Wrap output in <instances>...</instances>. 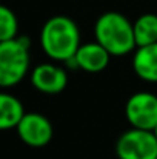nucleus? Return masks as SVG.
<instances>
[{"label": "nucleus", "mask_w": 157, "mask_h": 159, "mask_svg": "<svg viewBox=\"0 0 157 159\" xmlns=\"http://www.w3.org/2000/svg\"><path fill=\"white\" fill-rule=\"evenodd\" d=\"M80 31L76 22L66 16L48 19L40 31V47L55 62H68L80 47Z\"/></svg>", "instance_id": "nucleus-1"}, {"label": "nucleus", "mask_w": 157, "mask_h": 159, "mask_svg": "<svg viewBox=\"0 0 157 159\" xmlns=\"http://www.w3.org/2000/svg\"><path fill=\"white\" fill-rule=\"evenodd\" d=\"M96 42L111 56H125L137 48L133 23L117 11L103 12L94 25Z\"/></svg>", "instance_id": "nucleus-2"}, {"label": "nucleus", "mask_w": 157, "mask_h": 159, "mask_svg": "<svg viewBox=\"0 0 157 159\" xmlns=\"http://www.w3.org/2000/svg\"><path fill=\"white\" fill-rule=\"evenodd\" d=\"M29 45L25 36L0 42V88H12L25 79L29 71Z\"/></svg>", "instance_id": "nucleus-3"}, {"label": "nucleus", "mask_w": 157, "mask_h": 159, "mask_svg": "<svg viewBox=\"0 0 157 159\" xmlns=\"http://www.w3.org/2000/svg\"><path fill=\"white\" fill-rule=\"evenodd\" d=\"M116 155L119 159H157V138L150 130L131 127L117 139Z\"/></svg>", "instance_id": "nucleus-4"}, {"label": "nucleus", "mask_w": 157, "mask_h": 159, "mask_svg": "<svg viewBox=\"0 0 157 159\" xmlns=\"http://www.w3.org/2000/svg\"><path fill=\"white\" fill-rule=\"evenodd\" d=\"M125 116L133 128L153 131L157 125V96L150 91H139L129 96Z\"/></svg>", "instance_id": "nucleus-5"}, {"label": "nucleus", "mask_w": 157, "mask_h": 159, "mask_svg": "<svg viewBox=\"0 0 157 159\" xmlns=\"http://www.w3.org/2000/svg\"><path fill=\"white\" fill-rule=\"evenodd\" d=\"M15 130L20 141L33 148L46 147L54 134L50 119L40 113H25Z\"/></svg>", "instance_id": "nucleus-6"}, {"label": "nucleus", "mask_w": 157, "mask_h": 159, "mask_svg": "<svg viewBox=\"0 0 157 159\" xmlns=\"http://www.w3.org/2000/svg\"><path fill=\"white\" fill-rule=\"evenodd\" d=\"M31 84L40 93L59 94L68 85V74L55 63H40L31 71Z\"/></svg>", "instance_id": "nucleus-7"}, {"label": "nucleus", "mask_w": 157, "mask_h": 159, "mask_svg": "<svg viewBox=\"0 0 157 159\" xmlns=\"http://www.w3.org/2000/svg\"><path fill=\"white\" fill-rule=\"evenodd\" d=\"M109 59L111 54L99 42H88L82 43L74 57L69 59L66 63L86 73H100L109 65Z\"/></svg>", "instance_id": "nucleus-8"}, {"label": "nucleus", "mask_w": 157, "mask_h": 159, "mask_svg": "<svg viewBox=\"0 0 157 159\" xmlns=\"http://www.w3.org/2000/svg\"><path fill=\"white\" fill-rule=\"evenodd\" d=\"M133 68L142 80L157 82V42L136 48Z\"/></svg>", "instance_id": "nucleus-9"}, {"label": "nucleus", "mask_w": 157, "mask_h": 159, "mask_svg": "<svg viewBox=\"0 0 157 159\" xmlns=\"http://www.w3.org/2000/svg\"><path fill=\"white\" fill-rule=\"evenodd\" d=\"M23 114V104L15 96L0 91V130L15 128Z\"/></svg>", "instance_id": "nucleus-10"}, {"label": "nucleus", "mask_w": 157, "mask_h": 159, "mask_svg": "<svg viewBox=\"0 0 157 159\" xmlns=\"http://www.w3.org/2000/svg\"><path fill=\"white\" fill-rule=\"evenodd\" d=\"M133 26L137 47H145L157 42V14L153 12L142 14L140 17H137Z\"/></svg>", "instance_id": "nucleus-11"}, {"label": "nucleus", "mask_w": 157, "mask_h": 159, "mask_svg": "<svg viewBox=\"0 0 157 159\" xmlns=\"http://www.w3.org/2000/svg\"><path fill=\"white\" fill-rule=\"evenodd\" d=\"M19 33V20L12 9L0 5V42L15 39Z\"/></svg>", "instance_id": "nucleus-12"}, {"label": "nucleus", "mask_w": 157, "mask_h": 159, "mask_svg": "<svg viewBox=\"0 0 157 159\" xmlns=\"http://www.w3.org/2000/svg\"><path fill=\"white\" fill-rule=\"evenodd\" d=\"M153 133H154V136H156V138H157V125H156V128L153 130Z\"/></svg>", "instance_id": "nucleus-13"}]
</instances>
